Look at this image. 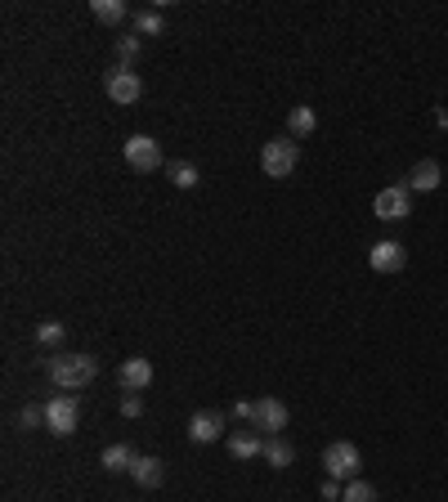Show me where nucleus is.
<instances>
[{"mask_svg": "<svg viewBox=\"0 0 448 502\" xmlns=\"http://www.w3.org/2000/svg\"><path fill=\"white\" fill-rule=\"evenodd\" d=\"M166 175H171V184H175V189H197V180H202L193 162H171V166H166Z\"/></svg>", "mask_w": 448, "mask_h": 502, "instance_id": "nucleus-21", "label": "nucleus"}, {"mask_svg": "<svg viewBox=\"0 0 448 502\" xmlns=\"http://www.w3.org/2000/svg\"><path fill=\"white\" fill-rule=\"evenodd\" d=\"M341 502H377V489H372L367 480H350L345 493H341Z\"/></svg>", "mask_w": 448, "mask_h": 502, "instance_id": "nucleus-22", "label": "nucleus"}, {"mask_svg": "<svg viewBox=\"0 0 448 502\" xmlns=\"http://www.w3.org/2000/svg\"><path fill=\"white\" fill-rule=\"evenodd\" d=\"M135 458H139V453H135L130 444H108V449H104V458H99V467H104V471H112V475H121V471H130V467H135Z\"/></svg>", "mask_w": 448, "mask_h": 502, "instance_id": "nucleus-16", "label": "nucleus"}, {"mask_svg": "<svg viewBox=\"0 0 448 502\" xmlns=\"http://www.w3.org/2000/svg\"><path fill=\"white\" fill-rule=\"evenodd\" d=\"M251 426L260 430L265 440H269V436H282V426H287V404H282L278 395H265V399H256Z\"/></svg>", "mask_w": 448, "mask_h": 502, "instance_id": "nucleus-9", "label": "nucleus"}, {"mask_svg": "<svg viewBox=\"0 0 448 502\" xmlns=\"http://www.w3.org/2000/svg\"><path fill=\"white\" fill-rule=\"evenodd\" d=\"M251 413H256V399H238V404H234V417L247 421V426H251Z\"/></svg>", "mask_w": 448, "mask_h": 502, "instance_id": "nucleus-27", "label": "nucleus"}, {"mask_svg": "<svg viewBox=\"0 0 448 502\" xmlns=\"http://www.w3.org/2000/svg\"><path fill=\"white\" fill-rule=\"evenodd\" d=\"M260 458H265V462H269L274 471H282V467H291L296 449H291V444H287L282 436H269V440H265V453H260Z\"/></svg>", "mask_w": 448, "mask_h": 502, "instance_id": "nucleus-17", "label": "nucleus"}, {"mask_svg": "<svg viewBox=\"0 0 448 502\" xmlns=\"http://www.w3.org/2000/svg\"><path fill=\"white\" fill-rule=\"evenodd\" d=\"M139 413H143V399H139L135 390H126V395H121V417H139Z\"/></svg>", "mask_w": 448, "mask_h": 502, "instance_id": "nucleus-25", "label": "nucleus"}, {"mask_svg": "<svg viewBox=\"0 0 448 502\" xmlns=\"http://www.w3.org/2000/svg\"><path fill=\"white\" fill-rule=\"evenodd\" d=\"M95 377H99V359L95 354H54L50 359V382L58 386V390H86V386H95Z\"/></svg>", "mask_w": 448, "mask_h": 502, "instance_id": "nucleus-1", "label": "nucleus"}, {"mask_svg": "<svg viewBox=\"0 0 448 502\" xmlns=\"http://www.w3.org/2000/svg\"><path fill=\"white\" fill-rule=\"evenodd\" d=\"M372 215H377L382 225H399L413 215V189L408 184H386L377 197H372Z\"/></svg>", "mask_w": 448, "mask_h": 502, "instance_id": "nucleus-4", "label": "nucleus"}, {"mask_svg": "<svg viewBox=\"0 0 448 502\" xmlns=\"http://www.w3.org/2000/svg\"><path fill=\"white\" fill-rule=\"evenodd\" d=\"M19 426H23V430H32V426H45V404H32V399H27V404L19 408Z\"/></svg>", "mask_w": 448, "mask_h": 502, "instance_id": "nucleus-23", "label": "nucleus"}, {"mask_svg": "<svg viewBox=\"0 0 448 502\" xmlns=\"http://www.w3.org/2000/svg\"><path fill=\"white\" fill-rule=\"evenodd\" d=\"M121 158H126V166L139 171V175H153V171L166 166V162H162V143H158L153 135H130V139L121 143Z\"/></svg>", "mask_w": 448, "mask_h": 502, "instance_id": "nucleus-3", "label": "nucleus"}, {"mask_svg": "<svg viewBox=\"0 0 448 502\" xmlns=\"http://www.w3.org/2000/svg\"><path fill=\"white\" fill-rule=\"evenodd\" d=\"M224 436H229V426H224V413L197 408V413L189 417V440H193V444H215V440H224Z\"/></svg>", "mask_w": 448, "mask_h": 502, "instance_id": "nucleus-8", "label": "nucleus"}, {"mask_svg": "<svg viewBox=\"0 0 448 502\" xmlns=\"http://www.w3.org/2000/svg\"><path fill=\"white\" fill-rule=\"evenodd\" d=\"M435 117H439V126H448V112H444V108H439V112H435Z\"/></svg>", "mask_w": 448, "mask_h": 502, "instance_id": "nucleus-28", "label": "nucleus"}, {"mask_svg": "<svg viewBox=\"0 0 448 502\" xmlns=\"http://www.w3.org/2000/svg\"><path fill=\"white\" fill-rule=\"evenodd\" d=\"M63 336H67V323H58V319H41V323H36V341H41L45 350L63 345Z\"/></svg>", "mask_w": 448, "mask_h": 502, "instance_id": "nucleus-20", "label": "nucleus"}, {"mask_svg": "<svg viewBox=\"0 0 448 502\" xmlns=\"http://www.w3.org/2000/svg\"><path fill=\"white\" fill-rule=\"evenodd\" d=\"M367 265L377 269V274H399V269L408 265V247H404V243H395V238H382V243H372Z\"/></svg>", "mask_w": 448, "mask_h": 502, "instance_id": "nucleus-10", "label": "nucleus"}, {"mask_svg": "<svg viewBox=\"0 0 448 502\" xmlns=\"http://www.w3.org/2000/svg\"><path fill=\"white\" fill-rule=\"evenodd\" d=\"M359 467H363V458H359V449H354L350 440H336V444L323 449V471H328L332 480L350 484V480H359Z\"/></svg>", "mask_w": 448, "mask_h": 502, "instance_id": "nucleus-6", "label": "nucleus"}, {"mask_svg": "<svg viewBox=\"0 0 448 502\" xmlns=\"http://www.w3.org/2000/svg\"><path fill=\"white\" fill-rule=\"evenodd\" d=\"M90 14H95V23L117 27L126 19V0H90Z\"/></svg>", "mask_w": 448, "mask_h": 502, "instance_id": "nucleus-18", "label": "nucleus"}, {"mask_svg": "<svg viewBox=\"0 0 448 502\" xmlns=\"http://www.w3.org/2000/svg\"><path fill=\"white\" fill-rule=\"evenodd\" d=\"M104 90H108V99H112V104L130 108V104H139L143 81H139V72H135L130 63H112V67L104 72Z\"/></svg>", "mask_w": 448, "mask_h": 502, "instance_id": "nucleus-5", "label": "nucleus"}, {"mask_svg": "<svg viewBox=\"0 0 448 502\" xmlns=\"http://www.w3.org/2000/svg\"><path fill=\"white\" fill-rule=\"evenodd\" d=\"M319 493H323V498H328V502H341V493H345V484H341V480H332V475H328V480H323V484H319Z\"/></svg>", "mask_w": 448, "mask_h": 502, "instance_id": "nucleus-26", "label": "nucleus"}, {"mask_svg": "<svg viewBox=\"0 0 448 502\" xmlns=\"http://www.w3.org/2000/svg\"><path fill=\"white\" fill-rule=\"evenodd\" d=\"M135 58H139V36L130 32V36L117 41V63H135Z\"/></svg>", "mask_w": 448, "mask_h": 502, "instance_id": "nucleus-24", "label": "nucleus"}, {"mask_svg": "<svg viewBox=\"0 0 448 502\" xmlns=\"http://www.w3.org/2000/svg\"><path fill=\"white\" fill-rule=\"evenodd\" d=\"M77 421H81V399L77 395H54L45 404V430L50 436H72Z\"/></svg>", "mask_w": 448, "mask_h": 502, "instance_id": "nucleus-7", "label": "nucleus"}, {"mask_svg": "<svg viewBox=\"0 0 448 502\" xmlns=\"http://www.w3.org/2000/svg\"><path fill=\"white\" fill-rule=\"evenodd\" d=\"M439 175H444V171H439V162H435V158H421V162L408 171V180H404V184H408L413 193H435V189H439Z\"/></svg>", "mask_w": 448, "mask_h": 502, "instance_id": "nucleus-14", "label": "nucleus"}, {"mask_svg": "<svg viewBox=\"0 0 448 502\" xmlns=\"http://www.w3.org/2000/svg\"><path fill=\"white\" fill-rule=\"evenodd\" d=\"M224 444H229V453L238 458V462H247V458H260L265 453V436H260V430L256 426H238V430H229V436H224Z\"/></svg>", "mask_w": 448, "mask_h": 502, "instance_id": "nucleus-11", "label": "nucleus"}, {"mask_svg": "<svg viewBox=\"0 0 448 502\" xmlns=\"http://www.w3.org/2000/svg\"><path fill=\"white\" fill-rule=\"evenodd\" d=\"M117 382H121V390H143L148 382H153V364H148V359H121V368H117Z\"/></svg>", "mask_w": 448, "mask_h": 502, "instance_id": "nucleus-12", "label": "nucleus"}, {"mask_svg": "<svg viewBox=\"0 0 448 502\" xmlns=\"http://www.w3.org/2000/svg\"><path fill=\"white\" fill-rule=\"evenodd\" d=\"M314 126H319V112H314L310 104H296V108L287 112V135H291V139L314 135Z\"/></svg>", "mask_w": 448, "mask_h": 502, "instance_id": "nucleus-15", "label": "nucleus"}, {"mask_svg": "<svg viewBox=\"0 0 448 502\" xmlns=\"http://www.w3.org/2000/svg\"><path fill=\"white\" fill-rule=\"evenodd\" d=\"M135 32H139V36H162V32H166L162 10H139V14H135Z\"/></svg>", "mask_w": 448, "mask_h": 502, "instance_id": "nucleus-19", "label": "nucleus"}, {"mask_svg": "<svg viewBox=\"0 0 448 502\" xmlns=\"http://www.w3.org/2000/svg\"><path fill=\"white\" fill-rule=\"evenodd\" d=\"M296 162H301V143H296L291 135H278V139H269L260 149V171L269 180H287L296 171Z\"/></svg>", "mask_w": 448, "mask_h": 502, "instance_id": "nucleus-2", "label": "nucleus"}, {"mask_svg": "<svg viewBox=\"0 0 448 502\" xmlns=\"http://www.w3.org/2000/svg\"><path fill=\"white\" fill-rule=\"evenodd\" d=\"M130 475H135L139 489H158V484L166 480V467H162V458H153V453H139L135 467H130Z\"/></svg>", "mask_w": 448, "mask_h": 502, "instance_id": "nucleus-13", "label": "nucleus"}]
</instances>
